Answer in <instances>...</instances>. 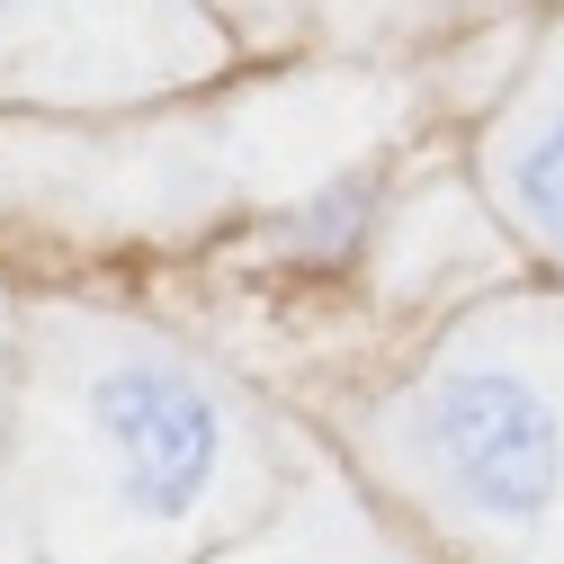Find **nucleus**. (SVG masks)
Listing matches in <instances>:
<instances>
[{
  "label": "nucleus",
  "mask_w": 564,
  "mask_h": 564,
  "mask_svg": "<svg viewBox=\"0 0 564 564\" xmlns=\"http://www.w3.org/2000/svg\"><path fill=\"white\" fill-rule=\"evenodd\" d=\"M296 457L288 421L197 340L99 296H28L0 431L19 564H206L269 520Z\"/></svg>",
  "instance_id": "f257e3e1"
},
{
  "label": "nucleus",
  "mask_w": 564,
  "mask_h": 564,
  "mask_svg": "<svg viewBox=\"0 0 564 564\" xmlns=\"http://www.w3.org/2000/svg\"><path fill=\"white\" fill-rule=\"evenodd\" d=\"M349 457L457 564H564V296H466L349 421Z\"/></svg>",
  "instance_id": "f03ea898"
},
{
  "label": "nucleus",
  "mask_w": 564,
  "mask_h": 564,
  "mask_svg": "<svg viewBox=\"0 0 564 564\" xmlns=\"http://www.w3.org/2000/svg\"><path fill=\"white\" fill-rule=\"evenodd\" d=\"M234 63L216 0H0V99L134 108Z\"/></svg>",
  "instance_id": "7ed1b4c3"
},
{
  "label": "nucleus",
  "mask_w": 564,
  "mask_h": 564,
  "mask_svg": "<svg viewBox=\"0 0 564 564\" xmlns=\"http://www.w3.org/2000/svg\"><path fill=\"white\" fill-rule=\"evenodd\" d=\"M475 188H484L492 216L511 225V242L538 269H555V288H564V28L529 54L511 99L484 117Z\"/></svg>",
  "instance_id": "20e7f679"
},
{
  "label": "nucleus",
  "mask_w": 564,
  "mask_h": 564,
  "mask_svg": "<svg viewBox=\"0 0 564 564\" xmlns=\"http://www.w3.org/2000/svg\"><path fill=\"white\" fill-rule=\"evenodd\" d=\"M206 564H412V538L368 502L359 475H340L323 448H305L269 520H251Z\"/></svg>",
  "instance_id": "39448f33"
},
{
  "label": "nucleus",
  "mask_w": 564,
  "mask_h": 564,
  "mask_svg": "<svg viewBox=\"0 0 564 564\" xmlns=\"http://www.w3.org/2000/svg\"><path fill=\"white\" fill-rule=\"evenodd\" d=\"M225 19L260 28V36H349V28H421L440 19L448 0H216Z\"/></svg>",
  "instance_id": "423d86ee"
},
{
  "label": "nucleus",
  "mask_w": 564,
  "mask_h": 564,
  "mask_svg": "<svg viewBox=\"0 0 564 564\" xmlns=\"http://www.w3.org/2000/svg\"><path fill=\"white\" fill-rule=\"evenodd\" d=\"M19 323H28V305L0 278V431H10V386H19Z\"/></svg>",
  "instance_id": "0eeeda50"
}]
</instances>
